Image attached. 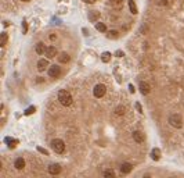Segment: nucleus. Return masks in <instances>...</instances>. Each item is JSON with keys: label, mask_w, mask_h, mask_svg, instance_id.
<instances>
[{"label": "nucleus", "mask_w": 184, "mask_h": 178, "mask_svg": "<svg viewBox=\"0 0 184 178\" xmlns=\"http://www.w3.org/2000/svg\"><path fill=\"white\" fill-rule=\"evenodd\" d=\"M58 100H60V103L62 104V106H69L72 103V96L71 93L68 92V91H60L58 92Z\"/></svg>", "instance_id": "obj_1"}, {"label": "nucleus", "mask_w": 184, "mask_h": 178, "mask_svg": "<svg viewBox=\"0 0 184 178\" xmlns=\"http://www.w3.org/2000/svg\"><path fill=\"white\" fill-rule=\"evenodd\" d=\"M51 149L54 150L56 153H64V150H65L64 141H61V139H54V141H51Z\"/></svg>", "instance_id": "obj_2"}, {"label": "nucleus", "mask_w": 184, "mask_h": 178, "mask_svg": "<svg viewBox=\"0 0 184 178\" xmlns=\"http://www.w3.org/2000/svg\"><path fill=\"white\" fill-rule=\"evenodd\" d=\"M169 122H170V125L174 127V128H181V125H183V118H181L180 114H172L169 117Z\"/></svg>", "instance_id": "obj_3"}, {"label": "nucleus", "mask_w": 184, "mask_h": 178, "mask_svg": "<svg viewBox=\"0 0 184 178\" xmlns=\"http://www.w3.org/2000/svg\"><path fill=\"white\" fill-rule=\"evenodd\" d=\"M105 91H107L105 85L98 84V85L94 86V91H93V93H94V96H96V98H103V96L105 95Z\"/></svg>", "instance_id": "obj_4"}, {"label": "nucleus", "mask_w": 184, "mask_h": 178, "mask_svg": "<svg viewBox=\"0 0 184 178\" xmlns=\"http://www.w3.org/2000/svg\"><path fill=\"white\" fill-rule=\"evenodd\" d=\"M60 74H61V67H58V65L54 64L49 68V75L51 77V78H58Z\"/></svg>", "instance_id": "obj_5"}, {"label": "nucleus", "mask_w": 184, "mask_h": 178, "mask_svg": "<svg viewBox=\"0 0 184 178\" xmlns=\"http://www.w3.org/2000/svg\"><path fill=\"white\" fill-rule=\"evenodd\" d=\"M49 173L50 174H53V175L60 174V173H61V166H60V164H51V166L49 167Z\"/></svg>", "instance_id": "obj_6"}, {"label": "nucleus", "mask_w": 184, "mask_h": 178, "mask_svg": "<svg viewBox=\"0 0 184 178\" xmlns=\"http://www.w3.org/2000/svg\"><path fill=\"white\" fill-rule=\"evenodd\" d=\"M133 139H134L137 143H141V142H144L145 136H144V134H143V132H140V131H136V132H133Z\"/></svg>", "instance_id": "obj_7"}, {"label": "nucleus", "mask_w": 184, "mask_h": 178, "mask_svg": "<svg viewBox=\"0 0 184 178\" xmlns=\"http://www.w3.org/2000/svg\"><path fill=\"white\" fill-rule=\"evenodd\" d=\"M132 170H133V166L130 163H123L120 166V173H122V174H129Z\"/></svg>", "instance_id": "obj_8"}, {"label": "nucleus", "mask_w": 184, "mask_h": 178, "mask_svg": "<svg viewBox=\"0 0 184 178\" xmlns=\"http://www.w3.org/2000/svg\"><path fill=\"white\" fill-rule=\"evenodd\" d=\"M44 54L47 56V58H53V57H56V54H57V49L54 46H49V47L46 49V53H44Z\"/></svg>", "instance_id": "obj_9"}, {"label": "nucleus", "mask_w": 184, "mask_h": 178, "mask_svg": "<svg viewBox=\"0 0 184 178\" xmlns=\"http://www.w3.org/2000/svg\"><path fill=\"white\" fill-rule=\"evenodd\" d=\"M47 67H49V61H47L46 58H42V60L37 61V70H39V71H44Z\"/></svg>", "instance_id": "obj_10"}, {"label": "nucleus", "mask_w": 184, "mask_h": 178, "mask_svg": "<svg viewBox=\"0 0 184 178\" xmlns=\"http://www.w3.org/2000/svg\"><path fill=\"white\" fill-rule=\"evenodd\" d=\"M140 92H141L143 95H148V93L151 92V86H149L147 82H141V84H140Z\"/></svg>", "instance_id": "obj_11"}, {"label": "nucleus", "mask_w": 184, "mask_h": 178, "mask_svg": "<svg viewBox=\"0 0 184 178\" xmlns=\"http://www.w3.org/2000/svg\"><path fill=\"white\" fill-rule=\"evenodd\" d=\"M14 167L17 168V170H22V168L25 167V160H24L22 157H18V159L14 162Z\"/></svg>", "instance_id": "obj_12"}, {"label": "nucleus", "mask_w": 184, "mask_h": 178, "mask_svg": "<svg viewBox=\"0 0 184 178\" xmlns=\"http://www.w3.org/2000/svg\"><path fill=\"white\" fill-rule=\"evenodd\" d=\"M46 49H47V47H46L42 42H39L37 45H36V47H35V50H36V53H37V54H44V53H46Z\"/></svg>", "instance_id": "obj_13"}, {"label": "nucleus", "mask_w": 184, "mask_h": 178, "mask_svg": "<svg viewBox=\"0 0 184 178\" xmlns=\"http://www.w3.org/2000/svg\"><path fill=\"white\" fill-rule=\"evenodd\" d=\"M69 60H71V57H69L68 53H61V54L58 56V61H60V63H68Z\"/></svg>", "instance_id": "obj_14"}, {"label": "nucleus", "mask_w": 184, "mask_h": 178, "mask_svg": "<svg viewBox=\"0 0 184 178\" xmlns=\"http://www.w3.org/2000/svg\"><path fill=\"white\" fill-rule=\"evenodd\" d=\"M7 41H8V35L6 34V32H3V34H1V39H0V46L4 47L6 43H7Z\"/></svg>", "instance_id": "obj_15"}, {"label": "nucleus", "mask_w": 184, "mask_h": 178, "mask_svg": "<svg viewBox=\"0 0 184 178\" xmlns=\"http://www.w3.org/2000/svg\"><path fill=\"white\" fill-rule=\"evenodd\" d=\"M151 157H152L154 160H159V157H161V150L159 149H152V152H151Z\"/></svg>", "instance_id": "obj_16"}, {"label": "nucleus", "mask_w": 184, "mask_h": 178, "mask_svg": "<svg viewBox=\"0 0 184 178\" xmlns=\"http://www.w3.org/2000/svg\"><path fill=\"white\" fill-rule=\"evenodd\" d=\"M129 7H130V11L133 14H137V6H136V3L133 0H129Z\"/></svg>", "instance_id": "obj_17"}, {"label": "nucleus", "mask_w": 184, "mask_h": 178, "mask_svg": "<svg viewBox=\"0 0 184 178\" xmlns=\"http://www.w3.org/2000/svg\"><path fill=\"white\" fill-rule=\"evenodd\" d=\"M96 29H97V31H101V32H105L107 27L103 24V22H97V24H96Z\"/></svg>", "instance_id": "obj_18"}, {"label": "nucleus", "mask_w": 184, "mask_h": 178, "mask_svg": "<svg viewBox=\"0 0 184 178\" xmlns=\"http://www.w3.org/2000/svg\"><path fill=\"white\" fill-rule=\"evenodd\" d=\"M109 58H111V54H109L108 52H105V53H103V54H101V60H103L104 63H108V61H109Z\"/></svg>", "instance_id": "obj_19"}, {"label": "nucleus", "mask_w": 184, "mask_h": 178, "mask_svg": "<svg viewBox=\"0 0 184 178\" xmlns=\"http://www.w3.org/2000/svg\"><path fill=\"white\" fill-rule=\"evenodd\" d=\"M115 113L118 114V115H123V114H125V107H123V106H118L116 109H115Z\"/></svg>", "instance_id": "obj_20"}, {"label": "nucleus", "mask_w": 184, "mask_h": 178, "mask_svg": "<svg viewBox=\"0 0 184 178\" xmlns=\"http://www.w3.org/2000/svg\"><path fill=\"white\" fill-rule=\"evenodd\" d=\"M104 177H115V173H113L112 170H105L104 171Z\"/></svg>", "instance_id": "obj_21"}, {"label": "nucleus", "mask_w": 184, "mask_h": 178, "mask_svg": "<svg viewBox=\"0 0 184 178\" xmlns=\"http://www.w3.org/2000/svg\"><path fill=\"white\" fill-rule=\"evenodd\" d=\"M97 17H98V13H97V11H93V13H90V15H89V18H90L92 21H96Z\"/></svg>", "instance_id": "obj_22"}, {"label": "nucleus", "mask_w": 184, "mask_h": 178, "mask_svg": "<svg viewBox=\"0 0 184 178\" xmlns=\"http://www.w3.org/2000/svg\"><path fill=\"white\" fill-rule=\"evenodd\" d=\"M108 38H109V39H111V38H112V39H116V38H118V32H116V31H111V32L108 34Z\"/></svg>", "instance_id": "obj_23"}, {"label": "nucleus", "mask_w": 184, "mask_h": 178, "mask_svg": "<svg viewBox=\"0 0 184 178\" xmlns=\"http://www.w3.org/2000/svg\"><path fill=\"white\" fill-rule=\"evenodd\" d=\"M35 111H36V107H29V109L25 110V114H26V115H31V114L35 113Z\"/></svg>", "instance_id": "obj_24"}, {"label": "nucleus", "mask_w": 184, "mask_h": 178, "mask_svg": "<svg viewBox=\"0 0 184 178\" xmlns=\"http://www.w3.org/2000/svg\"><path fill=\"white\" fill-rule=\"evenodd\" d=\"M37 150H39L40 153H44L46 156H49V152H47V150H46V149H43V148H37Z\"/></svg>", "instance_id": "obj_25"}, {"label": "nucleus", "mask_w": 184, "mask_h": 178, "mask_svg": "<svg viewBox=\"0 0 184 178\" xmlns=\"http://www.w3.org/2000/svg\"><path fill=\"white\" fill-rule=\"evenodd\" d=\"M22 29H24V34H26V31H28V25H26V22H25V21L22 22Z\"/></svg>", "instance_id": "obj_26"}, {"label": "nucleus", "mask_w": 184, "mask_h": 178, "mask_svg": "<svg viewBox=\"0 0 184 178\" xmlns=\"http://www.w3.org/2000/svg\"><path fill=\"white\" fill-rule=\"evenodd\" d=\"M136 107H137V110H139L140 113H143V110H141V106H140V103H137V104H136Z\"/></svg>", "instance_id": "obj_27"}, {"label": "nucleus", "mask_w": 184, "mask_h": 178, "mask_svg": "<svg viewBox=\"0 0 184 178\" xmlns=\"http://www.w3.org/2000/svg\"><path fill=\"white\" fill-rule=\"evenodd\" d=\"M129 89H130V92H132V93H134V91H136V89H134V86H133V85H130V86H129Z\"/></svg>", "instance_id": "obj_28"}, {"label": "nucleus", "mask_w": 184, "mask_h": 178, "mask_svg": "<svg viewBox=\"0 0 184 178\" xmlns=\"http://www.w3.org/2000/svg\"><path fill=\"white\" fill-rule=\"evenodd\" d=\"M116 56H118V57H122V56H123V52H119V50H118V52H116Z\"/></svg>", "instance_id": "obj_29"}, {"label": "nucleus", "mask_w": 184, "mask_h": 178, "mask_svg": "<svg viewBox=\"0 0 184 178\" xmlns=\"http://www.w3.org/2000/svg\"><path fill=\"white\" fill-rule=\"evenodd\" d=\"M83 1H85V3H94L96 0H83Z\"/></svg>", "instance_id": "obj_30"}, {"label": "nucleus", "mask_w": 184, "mask_h": 178, "mask_svg": "<svg viewBox=\"0 0 184 178\" xmlns=\"http://www.w3.org/2000/svg\"><path fill=\"white\" fill-rule=\"evenodd\" d=\"M56 38H57L56 35H50V39H51V41H56Z\"/></svg>", "instance_id": "obj_31"}, {"label": "nucleus", "mask_w": 184, "mask_h": 178, "mask_svg": "<svg viewBox=\"0 0 184 178\" xmlns=\"http://www.w3.org/2000/svg\"><path fill=\"white\" fill-rule=\"evenodd\" d=\"M22 1H29V0H22Z\"/></svg>", "instance_id": "obj_32"}]
</instances>
